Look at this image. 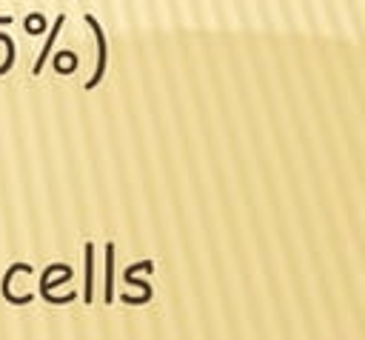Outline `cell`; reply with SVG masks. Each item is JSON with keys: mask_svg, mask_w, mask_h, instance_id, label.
<instances>
[{"mask_svg": "<svg viewBox=\"0 0 365 340\" xmlns=\"http://www.w3.org/2000/svg\"><path fill=\"white\" fill-rule=\"evenodd\" d=\"M86 23H88V29L94 31V43H97V66H94V74H91L88 83H86V89H94V86L103 80V74H106V57H108V49H106V34H103L100 20H97L94 14H86Z\"/></svg>", "mask_w": 365, "mask_h": 340, "instance_id": "cell-1", "label": "cell"}, {"mask_svg": "<svg viewBox=\"0 0 365 340\" xmlns=\"http://www.w3.org/2000/svg\"><path fill=\"white\" fill-rule=\"evenodd\" d=\"M63 14H57V20H54V26H51V31H48V40L43 43V49H40V57H37V63H34V74H40L43 71V66H46V60H48V51L54 49V40H57V34H60V29H63Z\"/></svg>", "mask_w": 365, "mask_h": 340, "instance_id": "cell-2", "label": "cell"}, {"mask_svg": "<svg viewBox=\"0 0 365 340\" xmlns=\"http://www.w3.org/2000/svg\"><path fill=\"white\" fill-rule=\"evenodd\" d=\"M83 300L91 303L94 300V243H86V291Z\"/></svg>", "mask_w": 365, "mask_h": 340, "instance_id": "cell-3", "label": "cell"}, {"mask_svg": "<svg viewBox=\"0 0 365 340\" xmlns=\"http://www.w3.org/2000/svg\"><path fill=\"white\" fill-rule=\"evenodd\" d=\"M114 243L106 246V303L114 300Z\"/></svg>", "mask_w": 365, "mask_h": 340, "instance_id": "cell-4", "label": "cell"}]
</instances>
